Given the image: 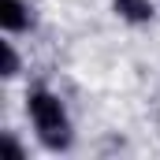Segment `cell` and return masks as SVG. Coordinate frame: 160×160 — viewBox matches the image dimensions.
<instances>
[{
	"label": "cell",
	"mask_w": 160,
	"mask_h": 160,
	"mask_svg": "<svg viewBox=\"0 0 160 160\" xmlns=\"http://www.w3.org/2000/svg\"><path fill=\"white\" fill-rule=\"evenodd\" d=\"M15 67H19V60H15V52L4 45V75H15Z\"/></svg>",
	"instance_id": "4"
},
{
	"label": "cell",
	"mask_w": 160,
	"mask_h": 160,
	"mask_svg": "<svg viewBox=\"0 0 160 160\" xmlns=\"http://www.w3.org/2000/svg\"><path fill=\"white\" fill-rule=\"evenodd\" d=\"M30 116L38 123L41 138L48 142V145H63L67 142V123H63V108H60V101L56 97H48V93H34L30 97Z\"/></svg>",
	"instance_id": "1"
},
{
	"label": "cell",
	"mask_w": 160,
	"mask_h": 160,
	"mask_svg": "<svg viewBox=\"0 0 160 160\" xmlns=\"http://www.w3.org/2000/svg\"><path fill=\"white\" fill-rule=\"evenodd\" d=\"M0 22H4V30H22V26H26L22 4H19V0H4V4H0Z\"/></svg>",
	"instance_id": "2"
},
{
	"label": "cell",
	"mask_w": 160,
	"mask_h": 160,
	"mask_svg": "<svg viewBox=\"0 0 160 160\" xmlns=\"http://www.w3.org/2000/svg\"><path fill=\"white\" fill-rule=\"evenodd\" d=\"M116 11H119L123 19H130V22H142V19L153 15L149 0H116Z\"/></svg>",
	"instance_id": "3"
}]
</instances>
